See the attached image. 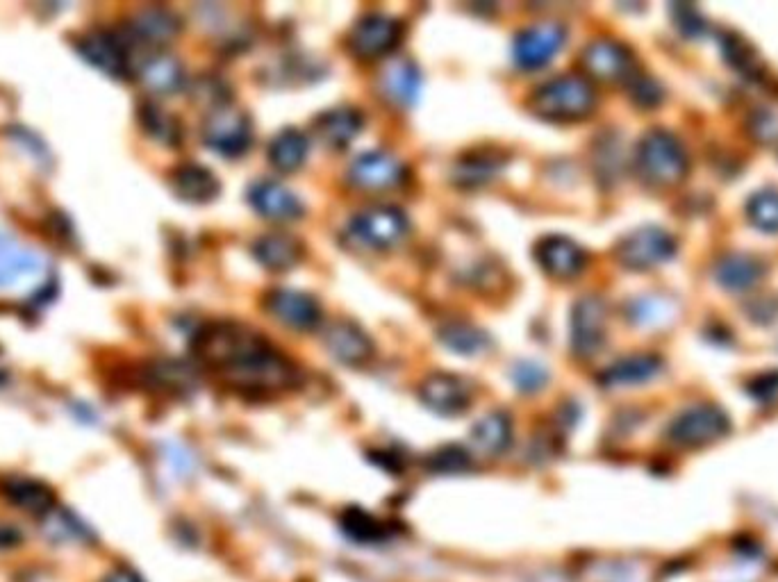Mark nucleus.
Listing matches in <instances>:
<instances>
[{
  "mask_svg": "<svg viewBox=\"0 0 778 582\" xmlns=\"http://www.w3.org/2000/svg\"><path fill=\"white\" fill-rule=\"evenodd\" d=\"M264 310L292 330H314L321 323V305L314 296L299 289H271L262 298Z\"/></svg>",
  "mask_w": 778,
  "mask_h": 582,
  "instance_id": "obj_13",
  "label": "nucleus"
},
{
  "mask_svg": "<svg viewBox=\"0 0 778 582\" xmlns=\"http://www.w3.org/2000/svg\"><path fill=\"white\" fill-rule=\"evenodd\" d=\"M512 439V421L506 412L494 410L476 421L471 428V442L485 455H501L510 446Z\"/></svg>",
  "mask_w": 778,
  "mask_h": 582,
  "instance_id": "obj_30",
  "label": "nucleus"
},
{
  "mask_svg": "<svg viewBox=\"0 0 778 582\" xmlns=\"http://www.w3.org/2000/svg\"><path fill=\"white\" fill-rule=\"evenodd\" d=\"M744 212H747V219L753 228L769 232V235H778V189H758L756 194L749 196Z\"/></svg>",
  "mask_w": 778,
  "mask_h": 582,
  "instance_id": "obj_35",
  "label": "nucleus"
},
{
  "mask_svg": "<svg viewBox=\"0 0 778 582\" xmlns=\"http://www.w3.org/2000/svg\"><path fill=\"white\" fill-rule=\"evenodd\" d=\"M248 205L269 221L289 223L303 216L301 198L292 189L273 180H260L248 187Z\"/></svg>",
  "mask_w": 778,
  "mask_h": 582,
  "instance_id": "obj_18",
  "label": "nucleus"
},
{
  "mask_svg": "<svg viewBox=\"0 0 778 582\" xmlns=\"http://www.w3.org/2000/svg\"><path fill=\"white\" fill-rule=\"evenodd\" d=\"M728 430H731V419L722 407L715 403H694L669 421L665 437L674 446L699 448L726 437Z\"/></svg>",
  "mask_w": 778,
  "mask_h": 582,
  "instance_id": "obj_4",
  "label": "nucleus"
},
{
  "mask_svg": "<svg viewBox=\"0 0 778 582\" xmlns=\"http://www.w3.org/2000/svg\"><path fill=\"white\" fill-rule=\"evenodd\" d=\"M440 342L458 355H480L492 346L490 335L467 321L444 323L440 328Z\"/></svg>",
  "mask_w": 778,
  "mask_h": 582,
  "instance_id": "obj_31",
  "label": "nucleus"
},
{
  "mask_svg": "<svg viewBox=\"0 0 778 582\" xmlns=\"http://www.w3.org/2000/svg\"><path fill=\"white\" fill-rule=\"evenodd\" d=\"M139 121H142L144 130L160 144L173 146L180 139V126L169 112H164L160 105L144 103L139 107Z\"/></svg>",
  "mask_w": 778,
  "mask_h": 582,
  "instance_id": "obj_36",
  "label": "nucleus"
},
{
  "mask_svg": "<svg viewBox=\"0 0 778 582\" xmlns=\"http://www.w3.org/2000/svg\"><path fill=\"white\" fill-rule=\"evenodd\" d=\"M749 132L756 141L776 144L778 141V107H758L749 116Z\"/></svg>",
  "mask_w": 778,
  "mask_h": 582,
  "instance_id": "obj_39",
  "label": "nucleus"
},
{
  "mask_svg": "<svg viewBox=\"0 0 778 582\" xmlns=\"http://www.w3.org/2000/svg\"><path fill=\"white\" fill-rule=\"evenodd\" d=\"M662 371V360L651 353L626 355L622 360L612 362L608 369L599 373V385L603 387H633L644 385Z\"/></svg>",
  "mask_w": 778,
  "mask_h": 582,
  "instance_id": "obj_25",
  "label": "nucleus"
},
{
  "mask_svg": "<svg viewBox=\"0 0 778 582\" xmlns=\"http://www.w3.org/2000/svg\"><path fill=\"white\" fill-rule=\"evenodd\" d=\"M419 396L428 410L442 414V417H455L471 405L469 382L446 371H435L426 376L419 387Z\"/></svg>",
  "mask_w": 778,
  "mask_h": 582,
  "instance_id": "obj_14",
  "label": "nucleus"
},
{
  "mask_svg": "<svg viewBox=\"0 0 778 582\" xmlns=\"http://www.w3.org/2000/svg\"><path fill=\"white\" fill-rule=\"evenodd\" d=\"M310 151V141L305 132L296 128L280 130L269 144V162L283 173L299 171Z\"/></svg>",
  "mask_w": 778,
  "mask_h": 582,
  "instance_id": "obj_29",
  "label": "nucleus"
},
{
  "mask_svg": "<svg viewBox=\"0 0 778 582\" xmlns=\"http://www.w3.org/2000/svg\"><path fill=\"white\" fill-rule=\"evenodd\" d=\"M339 526H342V532L351 542L358 544H378L385 539V526L380 523L374 514L364 512L362 507H349L344 510L342 517H339Z\"/></svg>",
  "mask_w": 778,
  "mask_h": 582,
  "instance_id": "obj_33",
  "label": "nucleus"
},
{
  "mask_svg": "<svg viewBox=\"0 0 778 582\" xmlns=\"http://www.w3.org/2000/svg\"><path fill=\"white\" fill-rule=\"evenodd\" d=\"M105 582H144V580L139 578L135 571H130V569H117V571H112L110 576L105 578Z\"/></svg>",
  "mask_w": 778,
  "mask_h": 582,
  "instance_id": "obj_46",
  "label": "nucleus"
},
{
  "mask_svg": "<svg viewBox=\"0 0 778 582\" xmlns=\"http://www.w3.org/2000/svg\"><path fill=\"white\" fill-rule=\"evenodd\" d=\"M44 532L48 535V539H55V542L76 544V542H87L89 539V530L85 523L64 510H51L46 514Z\"/></svg>",
  "mask_w": 778,
  "mask_h": 582,
  "instance_id": "obj_37",
  "label": "nucleus"
},
{
  "mask_svg": "<svg viewBox=\"0 0 778 582\" xmlns=\"http://www.w3.org/2000/svg\"><path fill=\"white\" fill-rule=\"evenodd\" d=\"M171 187L187 203H210L219 194V178L201 164H182L173 171Z\"/></svg>",
  "mask_w": 778,
  "mask_h": 582,
  "instance_id": "obj_27",
  "label": "nucleus"
},
{
  "mask_svg": "<svg viewBox=\"0 0 778 582\" xmlns=\"http://www.w3.org/2000/svg\"><path fill=\"white\" fill-rule=\"evenodd\" d=\"M403 39V23L389 14H367L355 23L349 48L360 60H378L396 51Z\"/></svg>",
  "mask_w": 778,
  "mask_h": 582,
  "instance_id": "obj_10",
  "label": "nucleus"
},
{
  "mask_svg": "<svg viewBox=\"0 0 778 582\" xmlns=\"http://www.w3.org/2000/svg\"><path fill=\"white\" fill-rule=\"evenodd\" d=\"M380 94L387 98L399 110H408L417 103L421 89V73L415 62L410 60H392L385 64L378 78Z\"/></svg>",
  "mask_w": 778,
  "mask_h": 582,
  "instance_id": "obj_23",
  "label": "nucleus"
},
{
  "mask_svg": "<svg viewBox=\"0 0 778 582\" xmlns=\"http://www.w3.org/2000/svg\"><path fill=\"white\" fill-rule=\"evenodd\" d=\"M722 51L726 62L731 64L733 69H738L742 76L751 80H760L765 76V66L760 62L756 48H753L747 39L728 32V35L722 37Z\"/></svg>",
  "mask_w": 778,
  "mask_h": 582,
  "instance_id": "obj_34",
  "label": "nucleus"
},
{
  "mask_svg": "<svg viewBox=\"0 0 778 582\" xmlns=\"http://www.w3.org/2000/svg\"><path fill=\"white\" fill-rule=\"evenodd\" d=\"M78 53L101 69L105 76L128 78L130 76V51L123 39L105 30H91L78 41Z\"/></svg>",
  "mask_w": 778,
  "mask_h": 582,
  "instance_id": "obj_15",
  "label": "nucleus"
},
{
  "mask_svg": "<svg viewBox=\"0 0 778 582\" xmlns=\"http://www.w3.org/2000/svg\"><path fill=\"white\" fill-rule=\"evenodd\" d=\"M749 394L758 403H772L778 396V371H765L749 382Z\"/></svg>",
  "mask_w": 778,
  "mask_h": 582,
  "instance_id": "obj_44",
  "label": "nucleus"
},
{
  "mask_svg": "<svg viewBox=\"0 0 778 582\" xmlns=\"http://www.w3.org/2000/svg\"><path fill=\"white\" fill-rule=\"evenodd\" d=\"M608 337V305L599 294H585L571 307L569 342L576 357H594Z\"/></svg>",
  "mask_w": 778,
  "mask_h": 582,
  "instance_id": "obj_7",
  "label": "nucleus"
},
{
  "mask_svg": "<svg viewBox=\"0 0 778 582\" xmlns=\"http://www.w3.org/2000/svg\"><path fill=\"white\" fill-rule=\"evenodd\" d=\"M512 380L521 392H540L549 380V373L537 362H517L512 367Z\"/></svg>",
  "mask_w": 778,
  "mask_h": 582,
  "instance_id": "obj_41",
  "label": "nucleus"
},
{
  "mask_svg": "<svg viewBox=\"0 0 778 582\" xmlns=\"http://www.w3.org/2000/svg\"><path fill=\"white\" fill-rule=\"evenodd\" d=\"M194 353L239 387L283 389L296 380L294 364L267 339L242 323H210L194 339Z\"/></svg>",
  "mask_w": 778,
  "mask_h": 582,
  "instance_id": "obj_1",
  "label": "nucleus"
},
{
  "mask_svg": "<svg viewBox=\"0 0 778 582\" xmlns=\"http://www.w3.org/2000/svg\"><path fill=\"white\" fill-rule=\"evenodd\" d=\"M364 119L355 107H333L321 112L312 123L314 137L328 151H344L351 141L360 135Z\"/></svg>",
  "mask_w": 778,
  "mask_h": 582,
  "instance_id": "obj_21",
  "label": "nucleus"
},
{
  "mask_svg": "<svg viewBox=\"0 0 778 582\" xmlns=\"http://www.w3.org/2000/svg\"><path fill=\"white\" fill-rule=\"evenodd\" d=\"M767 266L751 253H731L719 257L715 264V280L728 291H749L765 278Z\"/></svg>",
  "mask_w": 778,
  "mask_h": 582,
  "instance_id": "obj_24",
  "label": "nucleus"
},
{
  "mask_svg": "<svg viewBox=\"0 0 778 582\" xmlns=\"http://www.w3.org/2000/svg\"><path fill=\"white\" fill-rule=\"evenodd\" d=\"M535 260L549 276L558 280H571L583 273L587 264V253L574 239L562 235H546L535 244Z\"/></svg>",
  "mask_w": 778,
  "mask_h": 582,
  "instance_id": "obj_16",
  "label": "nucleus"
},
{
  "mask_svg": "<svg viewBox=\"0 0 778 582\" xmlns=\"http://www.w3.org/2000/svg\"><path fill=\"white\" fill-rule=\"evenodd\" d=\"M676 239L658 226H642L617 241L615 260L631 271H647L672 260Z\"/></svg>",
  "mask_w": 778,
  "mask_h": 582,
  "instance_id": "obj_5",
  "label": "nucleus"
},
{
  "mask_svg": "<svg viewBox=\"0 0 778 582\" xmlns=\"http://www.w3.org/2000/svg\"><path fill=\"white\" fill-rule=\"evenodd\" d=\"M251 253L264 269L287 271L301 262L303 246L301 241L294 239L292 235L273 232V235H262L258 241H255Z\"/></svg>",
  "mask_w": 778,
  "mask_h": 582,
  "instance_id": "obj_28",
  "label": "nucleus"
},
{
  "mask_svg": "<svg viewBox=\"0 0 778 582\" xmlns=\"http://www.w3.org/2000/svg\"><path fill=\"white\" fill-rule=\"evenodd\" d=\"M324 344L328 353L339 360L346 367H360V364L369 362L374 355V342L364 332L358 323L349 319H339L333 326L326 330Z\"/></svg>",
  "mask_w": 778,
  "mask_h": 582,
  "instance_id": "obj_20",
  "label": "nucleus"
},
{
  "mask_svg": "<svg viewBox=\"0 0 778 582\" xmlns=\"http://www.w3.org/2000/svg\"><path fill=\"white\" fill-rule=\"evenodd\" d=\"M353 237L369 248H392L408 235L410 223L403 210L394 205H371L353 214L349 223Z\"/></svg>",
  "mask_w": 778,
  "mask_h": 582,
  "instance_id": "obj_8",
  "label": "nucleus"
},
{
  "mask_svg": "<svg viewBox=\"0 0 778 582\" xmlns=\"http://www.w3.org/2000/svg\"><path fill=\"white\" fill-rule=\"evenodd\" d=\"M180 32V19L167 7H144L128 23V37L123 44L128 46H167Z\"/></svg>",
  "mask_w": 778,
  "mask_h": 582,
  "instance_id": "obj_17",
  "label": "nucleus"
},
{
  "mask_svg": "<svg viewBox=\"0 0 778 582\" xmlns=\"http://www.w3.org/2000/svg\"><path fill=\"white\" fill-rule=\"evenodd\" d=\"M346 178L364 191H387L401 187L408 178V166L389 151H367L351 162Z\"/></svg>",
  "mask_w": 778,
  "mask_h": 582,
  "instance_id": "obj_11",
  "label": "nucleus"
},
{
  "mask_svg": "<svg viewBox=\"0 0 778 582\" xmlns=\"http://www.w3.org/2000/svg\"><path fill=\"white\" fill-rule=\"evenodd\" d=\"M565 41L567 28L560 21H537L517 32L512 41V57L519 69H542L562 51Z\"/></svg>",
  "mask_w": 778,
  "mask_h": 582,
  "instance_id": "obj_9",
  "label": "nucleus"
},
{
  "mask_svg": "<svg viewBox=\"0 0 778 582\" xmlns=\"http://www.w3.org/2000/svg\"><path fill=\"white\" fill-rule=\"evenodd\" d=\"M628 94H631V101L635 105L647 107L649 110V107H658L662 103V98H665V89H662L653 78L635 73V76L628 80Z\"/></svg>",
  "mask_w": 778,
  "mask_h": 582,
  "instance_id": "obj_40",
  "label": "nucleus"
},
{
  "mask_svg": "<svg viewBox=\"0 0 778 582\" xmlns=\"http://www.w3.org/2000/svg\"><path fill=\"white\" fill-rule=\"evenodd\" d=\"M533 114L551 123H576L587 119L597 107V91L585 76H565L551 78L533 89L531 94Z\"/></svg>",
  "mask_w": 778,
  "mask_h": 582,
  "instance_id": "obj_3",
  "label": "nucleus"
},
{
  "mask_svg": "<svg viewBox=\"0 0 778 582\" xmlns=\"http://www.w3.org/2000/svg\"><path fill=\"white\" fill-rule=\"evenodd\" d=\"M508 155L496 148H476L460 157L451 169V182L462 189H478L490 182L506 169Z\"/></svg>",
  "mask_w": 778,
  "mask_h": 582,
  "instance_id": "obj_19",
  "label": "nucleus"
},
{
  "mask_svg": "<svg viewBox=\"0 0 778 582\" xmlns=\"http://www.w3.org/2000/svg\"><path fill=\"white\" fill-rule=\"evenodd\" d=\"M139 80L155 96H171L185 85V69L178 57L169 53H153L139 66Z\"/></svg>",
  "mask_w": 778,
  "mask_h": 582,
  "instance_id": "obj_26",
  "label": "nucleus"
},
{
  "mask_svg": "<svg viewBox=\"0 0 778 582\" xmlns=\"http://www.w3.org/2000/svg\"><path fill=\"white\" fill-rule=\"evenodd\" d=\"M633 166L644 185L667 189L683 182L690 171V157L683 141L669 130L653 128L644 132L635 146Z\"/></svg>",
  "mask_w": 778,
  "mask_h": 582,
  "instance_id": "obj_2",
  "label": "nucleus"
},
{
  "mask_svg": "<svg viewBox=\"0 0 778 582\" xmlns=\"http://www.w3.org/2000/svg\"><path fill=\"white\" fill-rule=\"evenodd\" d=\"M194 101L208 107V110H219V107L230 103V91L228 85L221 78L214 76H203L196 80L194 85Z\"/></svg>",
  "mask_w": 778,
  "mask_h": 582,
  "instance_id": "obj_38",
  "label": "nucleus"
},
{
  "mask_svg": "<svg viewBox=\"0 0 778 582\" xmlns=\"http://www.w3.org/2000/svg\"><path fill=\"white\" fill-rule=\"evenodd\" d=\"M471 457L460 446H444L442 451H437L430 457V469L437 473H460L469 469Z\"/></svg>",
  "mask_w": 778,
  "mask_h": 582,
  "instance_id": "obj_42",
  "label": "nucleus"
},
{
  "mask_svg": "<svg viewBox=\"0 0 778 582\" xmlns=\"http://www.w3.org/2000/svg\"><path fill=\"white\" fill-rule=\"evenodd\" d=\"M19 532L12 530L10 526H0V548H7V546H14L16 542H19Z\"/></svg>",
  "mask_w": 778,
  "mask_h": 582,
  "instance_id": "obj_47",
  "label": "nucleus"
},
{
  "mask_svg": "<svg viewBox=\"0 0 778 582\" xmlns=\"http://www.w3.org/2000/svg\"><path fill=\"white\" fill-rule=\"evenodd\" d=\"M155 382L167 387H185L189 382H194L192 369L182 367L180 362H160L153 367Z\"/></svg>",
  "mask_w": 778,
  "mask_h": 582,
  "instance_id": "obj_43",
  "label": "nucleus"
},
{
  "mask_svg": "<svg viewBox=\"0 0 778 582\" xmlns=\"http://www.w3.org/2000/svg\"><path fill=\"white\" fill-rule=\"evenodd\" d=\"M201 135L210 151L223 157H239L251 148L253 126L244 110L223 105L205 116Z\"/></svg>",
  "mask_w": 778,
  "mask_h": 582,
  "instance_id": "obj_6",
  "label": "nucleus"
},
{
  "mask_svg": "<svg viewBox=\"0 0 778 582\" xmlns=\"http://www.w3.org/2000/svg\"><path fill=\"white\" fill-rule=\"evenodd\" d=\"M3 492L14 505H19L21 510H26L30 514H44L46 517L55 505V496L51 489L30 478L7 480Z\"/></svg>",
  "mask_w": 778,
  "mask_h": 582,
  "instance_id": "obj_32",
  "label": "nucleus"
},
{
  "mask_svg": "<svg viewBox=\"0 0 778 582\" xmlns=\"http://www.w3.org/2000/svg\"><path fill=\"white\" fill-rule=\"evenodd\" d=\"M41 269H44V260L39 253L19 244L16 239L0 235V289H12L35 280Z\"/></svg>",
  "mask_w": 778,
  "mask_h": 582,
  "instance_id": "obj_22",
  "label": "nucleus"
},
{
  "mask_svg": "<svg viewBox=\"0 0 778 582\" xmlns=\"http://www.w3.org/2000/svg\"><path fill=\"white\" fill-rule=\"evenodd\" d=\"M674 21H676V26L683 30L685 37H699L701 32L706 30V21H703V16L694 10V7L676 5L674 7Z\"/></svg>",
  "mask_w": 778,
  "mask_h": 582,
  "instance_id": "obj_45",
  "label": "nucleus"
},
{
  "mask_svg": "<svg viewBox=\"0 0 778 582\" xmlns=\"http://www.w3.org/2000/svg\"><path fill=\"white\" fill-rule=\"evenodd\" d=\"M581 64L587 76L601 82H628L635 76L633 53L610 37L590 41L583 48Z\"/></svg>",
  "mask_w": 778,
  "mask_h": 582,
  "instance_id": "obj_12",
  "label": "nucleus"
}]
</instances>
